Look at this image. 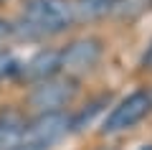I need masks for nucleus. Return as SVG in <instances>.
<instances>
[{
    "label": "nucleus",
    "mask_w": 152,
    "mask_h": 150,
    "mask_svg": "<svg viewBox=\"0 0 152 150\" xmlns=\"http://www.w3.org/2000/svg\"><path fill=\"white\" fill-rule=\"evenodd\" d=\"M18 69H20V64H18L15 56L10 51H0V81H5L13 74H18Z\"/></svg>",
    "instance_id": "9"
},
{
    "label": "nucleus",
    "mask_w": 152,
    "mask_h": 150,
    "mask_svg": "<svg viewBox=\"0 0 152 150\" xmlns=\"http://www.w3.org/2000/svg\"><path fill=\"white\" fill-rule=\"evenodd\" d=\"M26 135V125L15 115H3L0 117V150H13Z\"/></svg>",
    "instance_id": "7"
},
{
    "label": "nucleus",
    "mask_w": 152,
    "mask_h": 150,
    "mask_svg": "<svg viewBox=\"0 0 152 150\" xmlns=\"http://www.w3.org/2000/svg\"><path fill=\"white\" fill-rule=\"evenodd\" d=\"M71 127V120L64 112H41L31 125L26 127L23 140L28 143H36L38 148L48 150L56 140H61L66 135V130Z\"/></svg>",
    "instance_id": "3"
},
{
    "label": "nucleus",
    "mask_w": 152,
    "mask_h": 150,
    "mask_svg": "<svg viewBox=\"0 0 152 150\" xmlns=\"http://www.w3.org/2000/svg\"><path fill=\"white\" fill-rule=\"evenodd\" d=\"M76 86L71 81H41V86H36V92L31 94L33 107H38L41 112H58L61 107H66V102H71Z\"/></svg>",
    "instance_id": "4"
},
{
    "label": "nucleus",
    "mask_w": 152,
    "mask_h": 150,
    "mask_svg": "<svg viewBox=\"0 0 152 150\" xmlns=\"http://www.w3.org/2000/svg\"><path fill=\"white\" fill-rule=\"evenodd\" d=\"M142 66H145V69H152V43L147 46L145 56H142Z\"/></svg>",
    "instance_id": "11"
},
{
    "label": "nucleus",
    "mask_w": 152,
    "mask_h": 150,
    "mask_svg": "<svg viewBox=\"0 0 152 150\" xmlns=\"http://www.w3.org/2000/svg\"><path fill=\"white\" fill-rule=\"evenodd\" d=\"M150 109H152L150 94H145V92H134V94H129L127 99H122V102L112 109V115L107 117V122H104L102 130L107 135L129 130V127H134L137 122H142Z\"/></svg>",
    "instance_id": "2"
},
{
    "label": "nucleus",
    "mask_w": 152,
    "mask_h": 150,
    "mask_svg": "<svg viewBox=\"0 0 152 150\" xmlns=\"http://www.w3.org/2000/svg\"><path fill=\"white\" fill-rule=\"evenodd\" d=\"M13 150H43V148H38L36 143H28V140H20V143H18Z\"/></svg>",
    "instance_id": "10"
},
{
    "label": "nucleus",
    "mask_w": 152,
    "mask_h": 150,
    "mask_svg": "<svg viewBox=\"0 0 152 150\" xmlns=\"http://www.w3.org/2000/svg\"><path fill=\"white\" fill-rule=\"evenodd\" d=\"M58 69H64V54L46 48V51H38V54L23 66V76L31 79V81H48Z\"/></svg>",
    "instance_id": "6"
},
{
    "label": "nucleus",
    "mask_w": 152,
    "mask_h": 150,
    "mask_svg": "<svg viewBox=\"0 0 152 150\" xmlns=\"http://www.w3.org/2000/svg\"><path fill=\"white\" fill-rule=\"evenodd\" d=\"M10 31H13V28H10V23H8V21H0V38H3V36H8Z\"/></svg>",
    "instance_id": "12"
},
{
    "label": "nucleus",
    "mask_w": 152,
    "mask_h": 150,
    "mask_svg": "<svg viewBox=\"0 0 152 150\" xmlns=\"http://www.w3.org/2000/svg\"><path fill=\"white\" fill-rule=\"evenodd\" d=\"M99 59H102V43L96 38H81L64 51V69L74 71V74H84V71L94 69Z\"/></svg>",
    "instance_id": "5"
},
{
    "label": "nucleus",
    "mask_w": 152,
    "mask_h": 150,
    "mask_svg": "<svg viewBox=\"0 0 152 150\" xmlns=\"http://www.w3.org/2000/svg\"><path fill=\"white\" fill-rule=\"evenodd\" d=\"M114 5H117V0H79L76 10H79L81 18H102Z\"/></svg>",
    "instance_id": "8"
},
{
    "label": "nucleus",
    "mask_w": 152,
    "mask_h": 150,
    "mask_svg": "<svg viewBox=\"0 0 152 150\" xmlns=\"http://www.w3.org/2000/svg\"><path fill=\"white\" fill-rule=\"evenodd\" d=\"M20 21L31 36H53L71 26L74 5L69 0H26Z\"/></svg>",
    "instance_id": "1"
}]
</instances>
